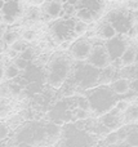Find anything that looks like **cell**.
Instances as JSON below:
<instances>
[{
    "label": "cell",
    "instance_id": "obj_1",
    "mask_svg": "<svg viewBox=\"0 0 138 147\" xmlns=\"http://www.w3.org/2000/svg\"><path fill=\"white\" fill-rule=\"evenodd\" d=\"M69 71H70V63L65 57L59 56L57 58H54L52 61L48 72L49 84L52 86H54V88H59L67 79Z\"/></svg>",
    "mask_w": 138,
    "mask_h": 147
},
{
    "label": "cell",
    "instance_id": "obj_2",
    "mask_svg": "<svg viewBox=\"0 0 138 147\" xmlns=\"http://www.w3.org/2000/svg\"><path fill=\"white\" fill-rule=\"evenodd\" d=\"M23 14V7L21 1H5L3 9L0 10L1 23L9 26L17 22V20Z\"/></svg>",
    "mask_w": 138,
    "mask_h": 147
},
{
    "label": "cell",
    "instance_id": "obj_3",
    "mask_svg": "<svg viewBox=\"0 0 138 147\" xmlns=\"http://www.w3.org/2000/svg\"><path fill=\"white\" fill-rule=\"evenodd\" d=\"M87 59L93 67L105 69V67H107V65H108L110 57H108V54H107L106 47L97 45V47H94V48L92 47V51H90L89 57H88Z\"/></svg>",
    "mask_w": 138,
    "mask_h": 147
},
{
    "label": "cell",
    "instance_id": "obj_4",
    "mask_svg": "<svg viewBox=\"0 0 138 147\" xmlns=\"http://www.w3.org/2000/svg\"><path fill=\"white\" fill-rule=\"evenodd\" d=\"M92 51V44L89 43V40L85 39H79L75 43H72L70 52L74 59L76 61H85L89 57V53Z\"/></svg>",
    "mask_w": 138,
    "mask_h": 147
},
{
    "label": "cell",
    "instance_id": "obj_5",
    "mask_svg": "<svg viewBox=\"0 0 138 147\" xmlns=\"http://www.w3.org/2000/svg\"><path fill=\"white\" fill-rule=\"evenodd\" d=\"M43 12L45 14L46 20L56 21L62 17L63 10V0H46L43 5Z\"/></svg>",
    "mask_w": 138,
    "mask_h": 147
},
{
    "label": "cell",
    "instance_id": "obj_6",
    "mask_svg": "<svg viewBox=\"0 0 138 147\" xmlns=\"http://www.w3.org/2000/svg\"><path fill=\"white\" fill-rule=\"evenodd\" d=\"M127 49L125 41L120 38V36H114V38L108 39V44L106 47V51H107V54L111 59H116L120 58V56L123 54V52Z\"/></svg>",
    "mask_w": 138,
    "mask_h": 147
},
{
    "label": "cell",
    "instance_id": "obj_7",
    "mask_svg": "<svg viewBox=\"0 0 138 147\" xmlns=\"http://www.w3.org/2000/svg\"><path fill=\"white\" fill-rule=\"evenodd\" d=\"M75 17L79 21H83L85 23H92L96 20L100 18V12H96V10H90L85 7H80L76 8V13H75Z\"/></svg>",
    "mask_w": 138,
    "mask_h": 147
},
{
    "label": "cell",
    "instance_id": "obj_8",
    "mask_svg": "<svg viewBox=\"0 0 138 147\" xmlns=\"http://www.w3.org/2000/svg\"><path fill=\"white\" fill-rule=\"evenodd\" d=\"M111 89L116 94H125L131 89V84H129V81L127 79H116L111 84Z\"/></svg>",
    "mask_w": 138,
    "mask_h": 147
},
{
    "label": "cell",
    "instance_id": "obj_9",
    "mask_svg": "<svg viewBox=\"0 0 138 147\" xmlns=\"http://www.w3.org/2000/svg\"><path fill=\"white\" fill-rule=\"evenodd\" d=\"M137 57H138L137 53L133 51V49H128V48H127L125 51L123 52V54L120 56L121 65H123V66H127V67H131L132 65L136 63Z\"/></svg>",
    "mask_w": 138,
    "mask_h": 147
},
{
    "label": "cell",
    "instance_id": "obj_10",
    "mask_svg": "<svg viewBox=\"0 0 138 147\" xmlns=\"http://www.w3.org/2000/svg\"><path fill=\"white\" fill-rule=\"evenodd\" d=\"M20 39V34L17 31L13 30H4L3 32V38H1V43H4V45L10 47L14 41H17Z\"/></svg>",
    "mask_w": 138,
    "mask_h": 147
},
{
    "label": "cell",
    "instance_id": "obj_11",
    "mask_svg": "<svg viewBox=\"0 0 138 147\" xmlns=\"http://www.w3.org/2000/svg\"><path fill=\"white\" fill-rule=\"evenodd\" d=\"M3 72H4V78L7 79V80H17V78L20 76V70L17 69V67L14 66V65H8V66H5V69L3 70Z\"/></svg>",
    "mask_w": 138,
    "mask_h": 147
},
{
    "label": "cell",
    "instance_id": "obj_12",
    "mask_svg": "<svg viewBox=\"0 0 138 147\" xmlns=\"http://www.w3.org/2000/svg\"><path fill=\"white\" fill-rule=\"evenodd\" d=\"M87 31H88V23L79 20L74 22V26H72V35L74 36H83Z\"/></svg>",
    "mask_w": 138,
    "mask_h": 147
},
{
    "label": "cell",
    "instance_id": "obj_13",
    "mask_svg": "<svg viewBox=\"0 0 138 147\" xmlns=\"http://www.w3.org/2000/svg\"><path fill=\"white\" fill-rule=\"evenodd\" d=\"M116 35V28L110 23H105L101 28V36L105 39H111Z\"/></svg>",
    "mask_w": 138,
    "mask_h": 147
},
{
    "label": "cell",
    "instance_id": "obj_14",
    "mask_svg": "<svg viewBox=\"0 0 138 147\" xmlns=\"http://www.w3.org/2000/svg\"><path fill=\"white\" fill-rule=\"evenodd\" d=\"M20 38L26 43H31V41L35 40L36 32L34 30H31V28H27V30H23V32L20 35Z\"/></svg>",
    "mask_w": 138,
    "mask_h": 147
},
{
    "label": "cell",
    "instance_id": "obj_15",
    "mask_svg": "<svg viewBox=\"0 0 138 147\" xmlns=\"http://www.w3.org/2000/svg\"><path fill=\"white\" fill-rule=\"evenodd\" d=\"M9 48L12 49V51H14L15 53H18V54H20L21 52H23L26 48H27V47H26V41H23L22 39L20 38L17 41H14V43H13L12 45L9 47Z\"/></svg>",
    "mask_w": 138,
    "mask_h": 147
},
{
    "label": "cell",
    "instance_id": "obj_16",
    "mask_svg": "<svg viewBox=\"0 0 138 147\" xmlns=\"http://www.w3.org/2000/svg\"><path fill=\"white\" fill-rule=\"evenodd\" d=\"M13 65H14L20 71H25V70L28 67V61H26L25 58H22V57L20 56V57H15V58L13 59Z\"/></svg>",
    "mask_w": 138,
    "mask_h": 147
},
{
    "label": "cell",
    "instance_id": "obj_17",
    "mask_svg": "<svg viewBox=\"0 0 138 147\" xmlns=\"http://www.w3.org/2000/svg\"><path fill=\"white\" fill-rule=\"evenodd\" d=\"M45 133H46V134H48L50 138H53V137H57V136H58L59 129H58V127H57V125L50 124V125H48V127H46Z\"/></svg>",
    "mask_w": 138,
    "mask_h": 147
},
{
    "label": "cell",
    "instance_id": "obj_18",
    "mask_svg": "<svg viewBox=\"0 0 138 147\" xmlns=\"http://www.w3.org/2000/svg\"><path fill=\"white\" fill-rule=\"evenodd\" d=\"M8 136H9V128H8V125L0 123V141L5 140Z\"/></svg>",
    "mask_w": 138,
    "mask_h": 147
},
{
    "label": "cell",
    "instance_id": "obj_19",
    "mask_svg": "<svg viewBox=\"0 0 138 147\" xmlns=\"http://www.w3.org/2000/svg\"><path fill=\"white\" fill-rule=\"evenodd\" d=\"M8 110H9V107H8L7 102H5L4 98H1V99H0V117L5 116V115H7V112H8Z\"/></svg>",
    "mask_w": 138,
    "mask_h": 147
},
{
    "label": "cell",
    "instance_id": "obj_20",
    "mask_svg": "<svg viewBox=\"0 0 138 147\" xmlns=\"http://www.w3.org/2000/svg\"><path fill=\"white\" fill-rule=\"evenodd\" d=\"M20 54H21V57H22V58H25V59H26V61H30V59L34 57L32 51H31V49H28V48H26L25 51L21 52Z\"/></svg>",
    "mask_w": 138,
    "mask_h": 147
},
{
    "label": "cell",
    "instance_id": "obj_21",
    "mask_svg": "<svg viewBox=\"0 0 138 147\" xmlns=\"http://www.w3.org/2000/svg\"><path fill=\"white\" fill-rule=\"evenodd\" d=\"M75 117H76V119H85V117H87V112H85V110L79 107V109L76 110V112H75Z\"/></svg>",
    "mask_w": 138,
    "mask_h": 147
},
{
    "label": "cell",
    "instance_id": "obj_22",
    "mask_svg": "<svg viewBox=\"0 0 138 147\" xmlns=\"http://www.w3.org/2000/svg\"><path fill=\"white\" fill-rule=\"evenodd\" d=\"M26 1H27L31 7H41L46 0H26Z\"/></svg>",
    "mask_w": 138,
    "mask_h": 147
},
{
    "label": "cell",
    "instance_id": "obj_23",
    "mask_svg": "<svg viewBox=\"0 0 138 147\" xmlns=\"http://www.w3.org/2000/svg\"><path fill=\"white\" fill-rule=\"evenodd\" d=\"M116 109H118V111H125V110L128 109V103H127L125 101H121L116 105Z\"/></svg>",
    "mask_w": 138,
    "mask_h": 147
},
{
    "label": "cell",
    "instance_id": "obj_24",
    "mask_svg": "<svg viewBox=\"0 0 138 147\" xmlns=\"http://www.w3.org/2000/svg\"><path fill=\"white\" fill-rule=\"evenodd\" d=\"M129 142L132 143V145H134V146H137L138 145V134H133V136H131V138H129Z\"/></svg>",
    "mask_w": 138,
    "mask_h": 147
},
{
    "label": "cell",
    "instance_id": "obj_25",
    "mask_svg": "<svg viewBox=\"0 0 138 147\" xmlns=\"http://www.w3.org/2000/svg\"><path fill=\"white\" fill-rule=\"evenodd\" d=\"M116 140H118V136H116V134H112V136H110V137H108V141H110L111 143L116 142Z\"/></svg>",
    "mask_w": 138,
    "mask_h": 147
},
{
    "label": "cell",
    "instance_id": "obj_26",
    "mask_svg": "<svg viewBox=\"0 0 138 147\" xmlns=\"http://www.w3.org/2000/svg\"><path fill=\"white\" fill-rule=\"evenodd\" d=\"M18 147H32V146H31V145H28L27 142H23V143H21V145L18 146Z\"/></svg>",
    "mask_w": 138,
    "mask_h": 147
},
{
    "label": "cell",
    "instance_id": "obj_27",
    "mask_svg": "<svg viewBox=\"0 0 138 147\" xmlns=\"http://www.w3.org/2000/svg\"><path fill=\"white\" fill-rule=\"evenodd\" d=\"M3 32H4V28H3V26L0 25V43H1V38H3Z\"/></svg>",
    "mask_w": 138,
    "mask_h": 147
},
{
    "label": "cell",
    "instance_id": "obj_28",
    "mask_svg": "<svg viewBox=\"0 0 138 147\" xmlns=\"http://www.w3.org/2000/svg\"><path fill=\"white\" fill-rule=\"evenodd\" d=\"M3 76H4V72H3V69H1V67H0V80H1V79H3Z\"/></svg>",
    "mask_w": 138,
    "mask_h": 147
},
{
    "label": "cell",
    "instance_id": "obj_29",
    "mask_svg": "<svg viewBox=\"0 0 138 147\" xmlns=\"http://www.w3.org/2000/svg\"><path fill=\"white\" fill-rule=\"evenodd\" d=\"M4 1H22V0H4Z\"/></svg>",
    "mask_w": 138,
    "mask_h": 147
},
{
    "label": "cell",
    "instance_id": "obj_30",
    "mask_svg": "<svg viewBox=\"0 0 138 147\" xmlns=\"http://www.w3.org/2000/svg\"><path fill=\"white\" fill-rule=\"evenodd\" d=\"M1 61H3V54L0 53V62H1Z\"/></svg>",
    "mask_w": 138,
    "mask_h": 147
},
{
    "label": "cell",
    "instance_id": "obj_31",
    "mask_svg": "<svg viewBox=\"0 0 138 147\" xmlns=\"http://www.w3.org/2000/svg\"><path fill=\"white\" fill-rule=\"evenodd\" d=\"M0 25H1V21H0Z\"/></svg>",
    "mask_w": 138,
    "mask_h": 147
}]
</instances>
